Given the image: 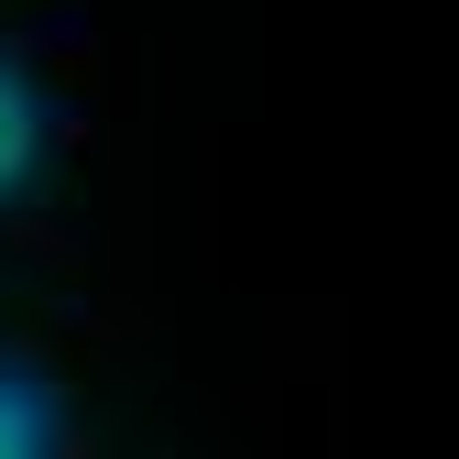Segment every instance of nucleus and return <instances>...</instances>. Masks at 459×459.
<instances>
[{
  "mask_svg": "<svg viewBox=\"0 0 459 459\" xmlns=\"http://www.w3.org/2000/svg\"><path fill=\"white\" fill-rule=\"evenodd\" d=\"M33 143H44V121H33V88L0 66V197H12L22 176H33Z\"/></svg>",
  "mask_w": 459,
  "mask_h": 459,
  "instance_id": "obj_1",
  "label": "nucleus"
},
{
  "mask_svg": "<svg viewBox=\"0 0 459 459\" xmlns=\"http://www.w3.org/2000/svg\"><path fill=\"white\" fill-rule=\"evenodd\" d=\"M55 437V416H44V394L22 383V372H0V448H44Z\"/></svg>",
  "mask_w": 459,
  "mask_h": 459,
  "instance_id": "obj_2",
  "label": "nucleus"
}]
</instances>
